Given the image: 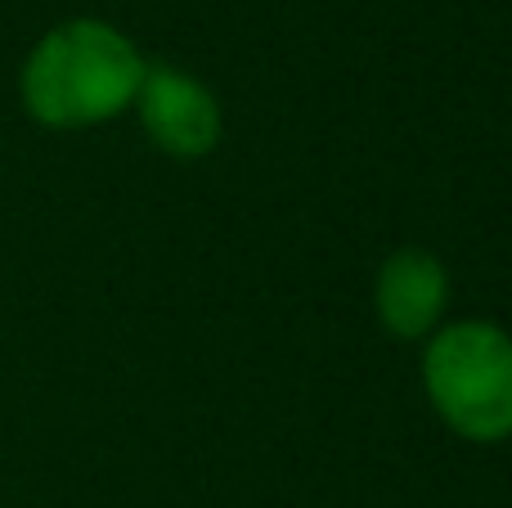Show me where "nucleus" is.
I'll use <instances>...</instances> for the list:
<instances>
[{"instance_id":"f257e3e1","label":"nucleus","mask_w":512,"mask_h":508,"mask_svg":"<svg viewBox=\"0 0 512 508\" xmlns=\"http://www.w3.org/2000/svg\"><path fill=\"white\" fill-rule=\"evenodd\" d=\"M144 50L108 18H63L27 45L18 63V108L45 131H95L131 113Z\"/></svg>"},{"instance_id":"f03ea898","label":"nucleus","mask_w":512,"mask_h":508,"mask_svg":"<svg viewBox=\"0 0 512 508\" xmlns=\"http://www.w3.org/2000/svg\"><path fill=\"white\" fill-rule=\"evenodd\" d=\"M418 378L432 414L472 446L512 441V333L495 320H445L423 342Z\"/></svg>"},{"instance_id":"7ed1b4c3","label":"nucleus","mask_w":512,"mask_h":508,"mask_svg":"<svg viewBox=\"0 0 512 508\" xmlns=\"http://www.w3.org/2000/svg\"><path fill=\"white\" fill-rule=\"evenodd\" d=\"M131 113L140 122L144 140L180 162L207 158L225 135V113L216 90L198 81L194 72L176 68V63H149L144 68Z\"/></svg>"},{"instance_id":"20e7f679","label":"nucleus","mask_w":512,"mask_h":508,"mask_svg":"<svg viewBox=\"0 0 512 508\" xmlns=\"http://www.w3.org/2000/svg\"><path fill=\"white\" fill-rule=\"evenodd\" d=\"M378 324L400 342H427L450 315V270L427 248H396L373 275Z\"/></svg>"}]
</instances>
